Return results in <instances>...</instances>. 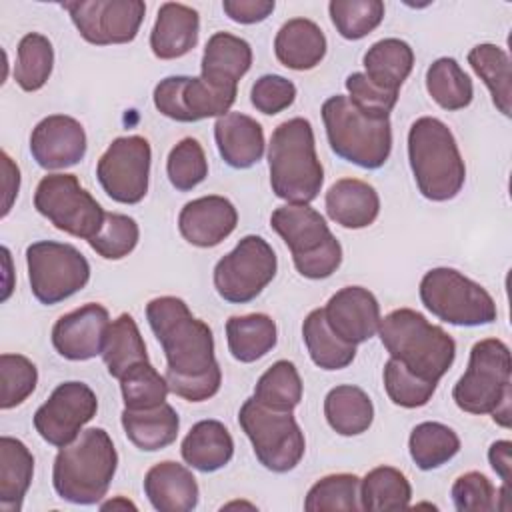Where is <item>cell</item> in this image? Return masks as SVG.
Returning <instances> with one entry per match:
<instances>
[{"mask_svg":"<svg viewBox=\"0 0 512 512\" xmlns=\"http://www.w3.org/2000/svg\"><path fill=\"white\" fill-rule=\"evenodd\" d=\"M146 320L166 356V382L188 402L212 398L222 384L210 326L192 316L178 296H158L146 304Z\"/></svg>","mask_w":512,"mask_h":512,"instance_id":"1","label":"cell"},{"mask_svg":"<svg viewBox=\"0 0 512 512\" xmlns=\"http://www.w3.org/2000/svg\"><path fill=\"white\" fill-rule=\"evenodd\" d=\"M116 468L118 454L108 432L104 428H88L58 450L52 466V484L62 500L90 506L106 496Z\"/></svg>","mask_w":512,"mask_h":512,"instance_id":"2","label":"cell"},{"mask_svg":"<svg viewBox=\"0 0 512 512\" xmlns=\"http://www.w3.org/2000/svg\"><path fill=\"white\" fill-rule=\"evenodd\" d=\"M272 192L288 204H310L324 184L310 120L296 116L278 124L268 144Z\"/></svg>","mask_w":512,"mask_h":512,"instance_id":"3","label":"cell"},{"mask_svg":"<svg viewBox=\"0 0 512 512\" xmlns=\"http://www.w3.org/2000/svg\"><path fill=\"white\" fill-rule=\"evenodd\" d=\"M378 336L390 358L434 384L456 358L454 338L412 308H398L380 318Z\"/></svg>","mask_w":512,"mask_h":512,"instance_id":"4","label":"cell"},{"mask_svg":"<svg viewBox=\"0 0 512 512\" xmlns=\"http://www.w3.org/2000/svg\"><path fill=\"white\" fill-rule=\"evenodd\" d=\"M408 160L420 194L432 202L452 200L464 186L466 166L452 130L422 116L408 130Z\"/></svg>","mask_w":512,"mask_h":512,"instance_id":"5","label":"cell"},{"mask_svg":"<svg viewBox=\"0 0 512 512\" xmlns=\"http://www.w3.org/2000/svg\"><path fill=\"white\" fill-rule=\"evenodd\" d=\"M456 406L468 414H492L504 428L510 426L512 360L510 348L498 338H484L470 350L468 368L452 388Z\"/></svg>","mask_w":512,"mask_h":512,"instance_id":"6","label":"cell"},{"mask_svg":"<svg viewBox=\"0 0 512 512\" xmlns=\"http://www.w3.org/2000/svg\"><path fill=\"white\" fill-rule=\"evenodd\" d=\"M322 120L328 144L336 156L366 170L386 164L392 152L390 118L368 116L348 96L336 94L322 104Z\"/></svg>","mask_w":512,"mask_h":512,"instance_id":"7","label":"cell"},{"mask_svg":"<svg viewBox=\"0 0 512 512\" xmlns=\"http://www.w3.org/2000/svg\"><path fill=\"white\" fill-rule=\"evenodd\" d=\"M270 226L286 242L296 270L310 280L332 276L342 264V246L324 216L310 204H284L270 216Z\"/></svg>","mask_w":512,"mask_h":512,"instance_id":"8","label":"cell"},{"mask_svg":"<svg viewBox=\"0 0 512 512\" xmlns=\"http://www.w3.org/2000/svg\"><path fill=\"white\" fill-rule=\"evenodd\" d=\"M420 300L438 320L454 326H484L498 316L484 286L454 268H432L420 280Z\"/></svg>","mask_w":512,"mask_h":512,"instance_id":"9","label":"cell"},{"mask_svg":"<svg viewBox=\"0 0 512 512\" xmlns=\"http://www.w3.org/2000/svg\"><path fill=\"white\" fill-rule=\"evenodd\" d=\"M238 424L264 468L282 474L300 464L306 440L292 412L266 408L252 396L240 406Z\"/></svg>","mask_w":512,"mask_h":512,"instance_id":"10","label":"cell"},{"mask_svg":"<svg viewBox=\"0 0 512 512\" xmlns=\"http://www.w3.org/2000/svg\"><path fill=\"white\" fill-rule=\"evenodd\" d=\"M28 282L34 298L46 306L80 292L90 280L86 256L72 244L40 240L26 248Z\"/></svg>","mask_w":512,"mask_h":512,"instance_id":"11","label":"cell"},{"mask_svg":"<svg viewBox=\"0 0 512 512\" xmlns=\"http://www.w3.org/2000/svg\"><path fill=\"white\" fill-rule=\"evenodd\" d=\"M34 208L58 230L90 240L106 218L96 198L78 182L74 174H48L34 192Z\"/></svg>","mask_w":512,"mask_h":512,"instance_id":"12","label":"cell"},{"mask_svg":"<svg viewBox=\"0 0 512 512\" xmlns=\"http://www.w3.org/2000/svg\"><path fill=\"white\" fill-rule=\"evenodd\" d=\"M278 260L272 246L256 234L244 236L214 266V288L226 302L254 300L276 276Z\"/></svg>","mask_w":512,"mask_h":512,"instance_id":"13","label":"cell"},{"mask_svg":"<svg viewBox=\"0 0 512 512\" xmlns=\"http://www.w3.org/2000/svg\"><path fill=\"white\" fill-rule=\"evenodd\" d=\"M152 150L144 136H120L112 140L96 164L102 190L120 204H138L148 192Z\"/></svg>","mask_w":512,"mask_h":512,"instance_id":"14","label":"cell"},{"mask_svg":"<svg viewBox=\"0 0 512 512\" xmlns=\"http://www.w3.org/2000/svg\"><path fill=\"white\" fill-rule=\"evenodd\" d=\"M62 8L80 36L96 46L132 42L146 14L142 0H72Z\"/></svg>","mask_w":512,"mask_h":512,"instance_id":"15","label":"cell"},{"mask_svg":"<svg viewBox=\"0 0 512 512\" xmlns=\"http://www.w3.org/2000/svg\"><path fill=\"white\" fill-rule=\"evenodd\" d=\"M98 412V398L84 382H62L34 412V428L42 440L62 448L74 442L82 426Z\"/></svg>","mask_w":512,"mask_h":512,"instance_id":"16","label":"cell"},{"mask_svg":"<svg viewBox=\"0 0 512 512\" xmlns=\"http://www.w3.org/2000/svg\"><path fill=\"white\" fill-rule=\"evenodd\" d=\"M108 326L110 314L102 304H84L56 320L52 326V346L66 360H90L102 354Z\"/></svg>","mask_w":512,"mask_h":512,"instance_id":"17","label":"cell"},{"mask_svg":"<svg viewBox=\"0 0 512 512\" xmlns=\"http://www.w3.org/2000/svg\"><path fill=\"white\" fill-rule=\"evenodd\" d=\"M30 154L44 170L78 164L86 154L84 126L66 114L42 118L30 134Z\"/></svg>","mask_w":512,"mask_h":512,"instance_id":"18","label":"cell"},{"mask_svg":"<svg viewBox=\"0 0 512 512\" xmlns=\"http://www.w3.org/2000/svg\"><path fill=\"white\" fill-rule=\"evenodd\" d=\"M324 318L330 330L348 344H362L378 332L380 304L362 286H344L326 302Z\"/></svg>","mask_w":512,"mask_h":512,"instance_id":"19","label":"cell"},{"mask_svg":"<svg viewBox=\"0 0 512 512\" xmlns=\"http://www.w3.org/2000/svg\"><path fill=\"white\" fill-rule=\"evenodd\" d=\"M238 224L234 204L224 196H200L184 204L178 214L182 238L198 248H212L226 240Z\"/></svg>","mask_w":512,"mask_h":512,"instance_id":"20","label":"cell"},{"mask_svg":"<svg viewBox=\"0 0 512 512\" xmlns=\"http://www.w3.org/2000/svg\"><path fill=\"white\" fill-rule=\"evenodd\" d=\"M200 16L192 6L164 2L150 32V48L160 60L186 56L198 44Z\"/></svg>","mask_w":512,"mask_h":512,"instance_id":"21","label":"cell"},{"mask_svg":"<svg viewBox=\"0 0 512 512\" xmlns=\"http://www.w3.org/2000/svg\"><path fill=\"white\" fill-rule=\"evenodd\" d=\"M214 138L222 160L236 170L250 168L264 156V128L248 114L220 116L214 124Z\"/></svg>","mask_w":512,"mask_h":512,"instance_id":"22","label":"cell"},{"mask_svg":"<svg viewBox=\"0 0 512 512\" xmlns=\"http://www.w3.org/2000/svg\"><path fill=\"white\" fill-rule=\"evenodd\" d=\"M144 494L158 512H190L198 504L200 490L184 464L164 460L146 472Z\"/></svg>","mask_w":512,"mask_h":512,"instance_id":"23","label":"cell"},{"mask_svg":"<svg viewBox=\"0 0 512 512\" xmlns=\"http://www.w3.org/2000/svg\"><path fill=\"white\" fill-rule=\"evenodd\" d=\"M326 214L342 228L360 230L370 226L380 214L376 188L358 178H340L326 192Z\"/></svg>","mask_w":512,"mask_h":512,"instance_id":"24","label":"cell"},{"mask_svg":"<svg viewBox=\"0 0 512 512\" xmlns=\"http://www.w3.org/2000/svg\"><path fill=\"white\" fill-rule=\"evenodd\" d=\"M274 54L278 62L290 70H312L326 56V36L316 22L292 18L276 32Z\"/></svg>","mask_w":512,"mask_h":512,"instance_id":"25","label":"cell"},{"mask_svg":"<svg viewBox=\"0 0 512 512\" xmlns=\"http://www.w3.org/2000/svg\"><path fill=\"white\" fill-rule=\"evenodd\" d=\"M250 66V44L244 38L234 36L230 32H216L206 42L200 76L212 84L236 88L238 80L250 70Z\"/></svg>","mask_w":512,"mask_h":512,"instance_id":"26","label":"cell"},{"mask_svg":"<svg viewBox=\"0 0 512 512\" xmlns=\"http://www.w3.org/2000/svg\"><path fill=\"white\" fill-rule=\"evenodd\" d=\"M180 454L194 470L216 472L232 460L234 440L222 422L200 420L184 436Z\"/></svg>","mask_w":512,"mask_h":512,"instance_id":"27","label":"cell"},{"mask_svg":"<svg viewBox=\"0 0 512 512\" xmlns=\"http://www.w3.org/2000/svg\"><path fill=\"white\" fill-rule=\"evenodd\" d=\"M126 438L144 452H156L170 446L180 430L178 412L170 404L148 410H122L120 416Z\"/></svg>","mask_w":512,"mask_h":512,"instance_id":"28","label":"cell"},{"mask_svg":"<svg viewBox=\"0 0 512 512\" xmlns=\"http://www.w3.org/2000/svg\"><path fill=\"white\" fill-rule=\"evenodd\" d=\"M34 456L26 444L12 436L0 438V510L20 512L32 484Z\"/></svg>","mask_w":512,"mask_h":512,"instance_id":"29","label":"cell"},{"mask_svg":"<svg viewBox=\"0 0 512 512\" xmlns=\"http://www.w3.org/2000/svg\"><path fill=\"white\" fill-rule=\"evenodd\" d=\"M364 74L378 88L398 92L414 66V50L400 38L374 42L364 54Z\"/></svg>","mask_w":512,"mask_h":512,"instance_id":"30","label":"cell"},{"mask_svg":"<svg viewBox=\"0 0 512 512\" xmlns=\"http://www.w3.org/2000/svg\"><path fill=\"white\" fill-rule=\"evenodd\" d=\"M226 340L234 360L242 364L256 362L276 346V322L262 312L232 316L226 322Z\"/></svg>","mask_w":512,"mask_h":512,"instance_id":"31","label":"cell"},{"mask_svg":"<svg viewBox=\"0 0 512 512\" xmlns=\"http://www.w3.org/2000/svg\"><path fill=\"white\" fill-rule=\"evenodd\" d=\"M324 416L336 434L358 436L372 426L374 406L362 388L340 384L326 394Z\"/></svg>","mask_w":512,"mask_h":512,"instance_id":"32","label":"cell"},{"mask_svg":"<svg viewBox=\"0 0 512 512\" xmlns=\"http://www.w3.org/2000/svg\"><path fill=\"white\" fill-rule=\"evenodd\" d=\"M100 356L108 368V374L116 380H120L128 368L148 362L144 338L130 314L124 312L110 322Z\"/></svg>","mask_w":512,"mask_h":512,"instance_id":"33","label":"cell"},{"mask_svg":"<svg viewBox=\"0 0 512 512\" xmlns=\"http://www.w3.org/2000/svg\"><path fill=\"white\" fill-rule=\"evenodd\" d=\"M302 338L312 362L322 370H342L356 356V346L344 342L330 330L322 308L312 310L304 318Z\"/></svg>","mask_w":512,"mask_h":512,"instance_id":"34","label":"cell"},{"mask_svg":"<svg viewBox=\"0 0 512 512\" xmlns=\"http://www.w3.org/2000/svg\"><path fill=\"white\" fill-rule=\"evenodd\" d=\"M412 486L404 472L392 466L372 468L360 480V508L370 512L404 510L410 506Z\"/></svg>","mask_w":512,"mask_h":512,"instance_id":"35","label":"cell"},{"mask_svg":"<svg viewBox=\"0 0 512 512\" xmlns=\"http://www.w3.org/2000/svg\"><path fill=\"white\" fill-rule=\"evenodd\" d=\"M468 64L486 84L494 106L504 114H512V76L510 58L504 48L496 44H478L468 52Z\"/></svg>","mask_w":512,"mask_h":512,"instance_id":"36","label":"cell"},{"mask_svg":"<svg viewBox=\"0 0 512 512\" xmlns=\"http://www.w3.org/2000/svg\"><path fill=\"white\" fill-rule=\"evenodd\" d=\"M408 450L420 470H436L458 454L460 438L442 422H420L410 432Z\"/></svg>","mask_w":512,"mask_h":512,"instance_id":"37","label":"cell"},{"mask_svg":"<svg viewBox=\"0 0 512 512\" xmlns=\"http://www.w3.org/2000/svg\"><path fill=\"white\" fill-rule=\"evenodd\" d=\"M426 90L432 100L448 110H462L470 106L474 98V86L470 76L460 68L454 58H438L426 70Z\"/></svg>","mask_w":512,"mask_h":512,"instance_id":"38","label":"cell"},{"mask_svg":"<svg viewBox=\"0 0 512 512\" xmlns=\"http://www.w3.org/2000/svg\"><path fill=\"white\" fill-rule=\"evenodd\" d=\"M54 68V48L52 42L40 34L30 32L22 36L18 42L16 64H14V80L24 92L40 90Z\"/></svg>","mask_w":512,"mask_h":512,"instance_id":"39","label":"cell"},{"mask_svg":"<svg viewBox=\"0 0 512 512\" xmlns=\"http://www.w3.org/2000/svg\"><path fill=\"white\" fill-rule=\"evenodd\" d=\"M254 398L266 408L292 412L302 400V378L290 360L274 362L256 382Z\"/></svg>","mask_w":512,"mask_h":512,"instance_id":"40","label":"cell"},{"mask_svg":"<svg viewBox=\"0 0 512 512\" xmlns=\"http://www.w3.org/2000/svg\"><path fill=\"white\" fill-rule=\"evenodd\" d=\"M118 382L124 408L128 410L156 408L166 402L170 392L166 376H162L150 362H140L128 368Z\"/></svg>","mask_w":512,"mask_h":512,"instance_id":"41","label":"cell"},{"mask_svg":"<svg viewBox=\"0 0 512 512\" xmlns=\"http://www.w3.org/2000/svg\"><path fill=\"white\" fill-rule=\"evenodd\" d=\"M238 88H226L204 80L202 76H188L182 88V102L190 122L204 118H220L230 112L236 102Z\"/></svg>","mask_w":512,"mask_h":512,"instance_id":"42","label":"cell"},{"mask_svg":"<svg viewBox=\"0 0 512 512\" xmlns=\"http://www.w3.org/2000/svg\"><path fill=\"white\" fill-rule=\"evenodd\" d=\"M304 510H362L360 508V478L356 474H328L320 478L306 494Z\"/></svg>","mask_w":512,"mask_h":512,"instance_id":"43","label":"cell"},{"mask_svg":"<svg viewBox=\"0 0 512 512\" xmlns=\"http://www.w3.org/2000/svg\"><path fill=\"white\" fill-rule=\"evenodd\" d=\"M328 12L336 32L346 40L368 36L384 20V4L380 0H332Z\"/></svg>","mask_w":512,"mask_h":512,"instance_id":"44","label":"cell"},{"mask_svg":"<svg viewBox=\"0 0 512 512\" xmlns=\"http://www.w3.org/2000/svg\"><path fill=\"white\" fill-rule=\"evenodd\" d=\"M166 174L170 184L180 192H188L204 182L208 176V160L202 144L190 136L182 138L168 154Z\"/></svg>","mask_w":512,"mask_h":512,"instance_id":"45","label":"cell"},{"mask_svg":"<svg viewBox=\"0 0 512 512\" xmlns=\"http://www.w3.org/2000/svg\"><path fill=\"white\" fill-rule=\"evenodd\" d=\"M138 238L140 230L132 216L106 212L100 232L94 238H90L88 244L98 256L106 260H120L136 248Z\"/></svg>","mask_w":512,"mask_h":512,"instance_id":"46","label":"cell"},{"mask_svg":"<svg viewBox=\"0 0 512 512\" xmlns=\"http://www.w3.org/2000/svg\"><path fill=\"white\" fill-rule=\"evenodd\" d=\"M434 382L422 380L420 376L412 374L404 364L390 358L384 364V388L388 398L402 408H420L428 404V400L436 392Z\"/></svg>","mask_w":512,"mask_h":512,"instance_id":"47","label":"cell"},{"mask_svg":"<svg viewBox=\"0 0 512 512\" xmlns=\"http://www.w3.org/2000/svg\"><path fill=\"white\" fill-rule=\"evenodd\" d=\"M0 408L10 410L20 406L36 388L38 370L32 360L22 354H2L0 356Z\"/></svg>","mask_w":512,"mask_h":512,"instance_id":"48","label":"cell"},{"mask_svg":"<svg viewBox=\"0 0 512 512\" xmlns=\"http://www.w3.org/2000/svg\"><path fill=\"white\" fill-rule=\"evenodd\" d=\"M454 508L460 512H492L496 510V490L492 482L472 470L458 476L450 490Z\"/></svg>","mask_w":512,"mask_h":512,"instance_id":"49","label":"cell"},{"mask_svg":"<svg viewBox=\"0 0 512 512\" xmlns=\"http://www.w3.org/2000/svg\"><path fill=\"white\" fill-rule=\"evenodd\" d=\"M348 100L364 114L376 118H390L392 108L398 102V92H390L372 84L364 72H352L346 78Z\"/></svg>","mask_w":512,"mask_h":512,"instance_id":"50","label":"cell"},{"mask_svg":"<svg viewBox=\"0 0 512 512\" xmlns=\"http://www.w3.org/2000/svg\"><path fill=\"white\" fill-rule=\"evenodd\" d=\"M294 98H296L294 82L280 74L260 76L252 84V90H250L252 106L266 116H274V114L290 108Z\"/></svg>","mask_w":512,"mask_h":512,"instance_id":"51","label":"cell"},{"mask_svg":"<svg viewBox=\"0 0 512 512\" xmlns=\"http://www.w3.org/2000/svg\"><path fill=\"white\" fill-rule=\"evenodd\" d=\"M188 76H168L160 80L154 88V106L160 114L176 122H190L184 102H182V88Z\"/></svg>","mask_w":512,"mask_h":512,"instance_id":"52","label":"cell"},{"mask_svg":"<svg viewBox=\"0 0 512 512\" xmlns=\"http://www.w3.org/2000/svg\"><path fill=\"white\" fill-rule=\"evenodd\" d=\"M274 0H224L222 10L238 24H256L274 12Z\"/></svg>","mask_w":512,"mask_h":512,"instance_id":"53","label":"cell"},{"mask_svg":"<svg viewBox=\"0 0 512 512\" xmlns=\"http://www.w3.org/2000/svg\"><path fill=\"white\" fill-rule=\"evenodd\" d=\"M510 450H512V442L510 440H496L490 448H488V460L492 470L500 476V480L504 484L510 482Z\"/></svg>","mask_w":512,"mask_h":512,"instance_id":"54","label":"cell"},{"mask_svg":"<svg viewBox=\"0 0 512 512\" xmlns=\"http://www.w3.org/2000/svg\"><path fill=\"white\" fill-rule=\"evenodd\" d=\"M2 168H4V204H2V216H6L12 208L14 198L18 196V188H20V170L18 166L12 162V158L2 152Z\"/></svg>","mask_w":512,"mask_h":512,"instance_id":"55","label":"cell"},{"mask_svg":"<svg viewBox=\"0 0 512 512\" xmlns=\"http://www.w3.org/2000/svg\"><path fill=\"white\" fill-rule=\"evenodd\" d=\"M116 506H124V508H136L134 504H130V502H126V500H114V502H108V504H102V508L106 510V508H116Z\"/></svg>","mask_w":512,"mask_h":512,"instance_id":"56","label":"cell"}]
</instances>
